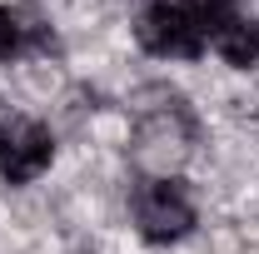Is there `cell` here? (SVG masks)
Segmentation results:
<instances>
[{"label":"cell","mask_w":259,"mask_h":254,"mask_svg":"<svg viewBox=\"0 0 259 254\" xmlns=\"http://www.w3.org/2000/svg\"><path fill=\"white\" fill-rule=\"evenodd\" d=\"M135 45L155 60H199L204 35L180 0H145L135 15Z\"/></svg>","instance_id":"cell-4"},{"label":"cell","mask_w":259,"mask_h":254,"mask_svg":"<svg viewBox=\"0 0 259 254\" xmlns=\"http://www.w3.org/2000/svg\"><path fill=\"white\" fill-rule=\"evenodd\" d=\"M55 159V135L45 120L25 110L0 105V180L5 185H35Z\"/></svg>","instance_id":"cell-3"},{"label":"cell","mask_w":259,"mask_h":254,"mask_svg":"<svg viewBox=\"0 0 259 254\" xmlns=\"http://www.w3.org/2000/svg\"><path fill=\"white\" fill-rule=\"evenodd\" d=\"M185 10H190V20L199 25V35H204V50H209V35L220 30V25H229L244 5L239 0H180Z\"/></svg>","instance_id":"cell-7"},{"label":"cell","mask_w":259,"mask_h":254,"mask_svg":"<svg viewBox=\"0 0 259 254\" xmlns=\"http://www.w3.org/2000/svg\"><path fill=\"white\" fill-rule=\"evenodd\" d=\"M209 50L225 65H234V70H254L259 65V15L239 10L229 25H220V30L209 35Z\"/></svg>","instance_id":"cell-5"},{"label":"cell","mask_w":259,"mask_h":254,"mask_svg":"<svg viewBox=\"0 0 259 254\" xmlns=\"http://www.w3.org/2000/svg\"><path fill=\"white\" fill-rule=\"evenodd\" d=\"M155 100L160 105H140L130 135V164L140 170V180H175L199 145V115L180 90H155Z\"/></svg>","instance_id":"cell-1"},{"label":"cell","mask_w":259,"mask_h":254,"mask_svg":"<svg viewBox=\"0 0 259 254\" xmlns=\"http://www.w3.org/2000/svg\"><path fill=\"white\" fill-rule=\"evenodd\" d=\"M25 50H20V30H15V15H10V5H0V65L20 60Z\"/></svg>","instance_id":"cell-8"},{"label":"cell","mask_w":259,"mask_h":254,"mask_svg":"<svg viewBox=\"0 0 259 254\" xmlns=\"http://www.w3.org/2000/svg\"><path fill=\"white\" fill-rule=\"evenodd\" d=\"M130 220L145 244H180L199 224V204L180 175L175 180H140L130 190Z\"/></svg>","instance_id":"cell-2"},{"label":"cell","mask_w":259,"mask_h":254,"mask_svg":"<svg viewBox=\"0 0 259 254\" xmlns=\"http://www.w3.org/2000/svg\"><path fill=\"white\" fill-rule=\"evenodd\" d=\"M10 15H15V30H20V50H25V55H60V40H55L45 10H40L35 0H15Z\"/></svg>","instance_id":"cell-6"}]
</instances>
